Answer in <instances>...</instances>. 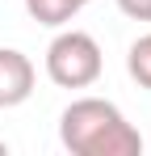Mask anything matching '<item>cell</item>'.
I'll list each match as a JSON object with an SVG mask.
<instances>
[{"label": "cell", "instance_id": "obj_4", "mask_svg": "<svg viewBox=\"0 0 151 156\" xmlns=\"http://www.w3.org/2000/svg\"><path fill=\"white\" fill-rule=\"evenodd\" d=\"M80 9H84L80 0H25V13H29L38 26H55V30L67 26Z\"/></svg>", "mask_w": 151, "mask_h": 156}, {"label": "cell", "instance_id": "obj_1", "mask_svg": "<svg viewBox=\"0 0 151 156\" xmlns=\"http://www.w3.org/2000/svg\"><path fill=\"white\" fill-rule=\"evenodd\" d=\"M59 139L72 156H139L143 135L105 97H76L59 118Z\"/></svg>", "mask_w": 151, "mask_h": 156}, {"label": "cell", "instance_id": "obj_3", "mask_svg": "<svg viewBox=\"0 0 151 156\" xmlns=\"http://www.w3.org/2000/svg\"><path fill=\"white\" fill-rule=\"evenodd\" d=\"M34 63H29V55L13 51V47H0V110H13V105L29 101V93H34Z\"/></svg>", "mask_w": 151, "mask_h": 156}, {"label": "cell", "instance_id": "obj_8", "mask_svg": "<svg viewBox=\"0 0 151 156\" xmlns=\"http://www.w3.org/2000/svg\"><path fill=\"white\" fill-rule=\"evenodd\" d=\"M80 4H88V0H80Z\"/></svg>", "mask_w": 151, "mask_h": 156}, {"label": "cell", "instance_id": "obj_7", "mask_svg": "<svg viewBox=\"0 0 151 156\" xmlns=\"http://www.w3.org/2000/svg\"><path fill=\"white\" fill-rule=\"evenodd\" d=\"M0 156H8V144H4V139H0Z\"/></svg>", "mask_w": 151, "mask_h": 156}, {"label": "cell", "instance_id": "obj_5", "mask_svg": "<svg viewBox=\"0 0 151 156\" xmlns=\"http://www.w3.org/2000/svg\"><path fill=\"white\" fill-rule=\"evenodd\" d=\"M126 72L139 89H151V34L134 38L130 42V55H126Z\"/></svg>", "mask_w": 151, "mask_h": 156}, {"label": "cell", "instance_id": "obj_6", "mask_svg": "<svg viewBox=\"0 0 151 156\" xmlns=\"http://www.w3.org/2000/svg\"><path fill=\"white\" fill-rule=\"evenodd\" d=\"M118 9L130 21H151V0H118Z\"/></svg>", "mask_w": 151, "mask_h": 156}, {"label": "cell", "instance_id": "obj_2", "mask_svg": "<svg viewBox=\"0 0 151 156\" xmlns=\"http://www.w3.org/2000/svg\"><path fill=\"white\" fill-rule=\"evenodd\" d=\"M105 72V55L97 38L84 30H59L46 47V76L59 89H88Z\"/></svg>", "mask_w": 151, "mask_h": 156}]
</instances>
